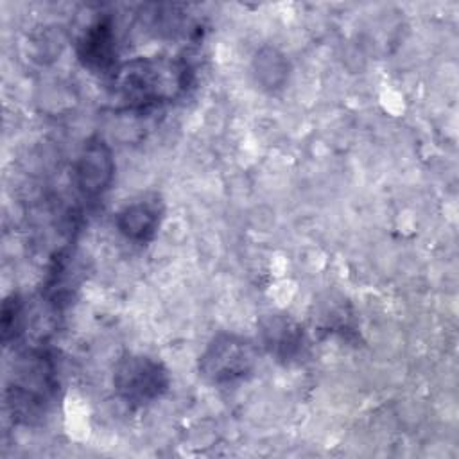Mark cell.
<instances>
[{
	"mask_svg": "<svg viewBox=\"0 0 459 459\" xmlns=\"http://www.w3.org/2000/svg\"><path fill=\"white\" fill-rule=\"evenodd\" d=\"M188 79V65L176 57H134L111 74L115 95L129 108H149L178 97Z\"/></svg>",
	"mask_w": 459,
	"mask_h": 459,
	"instance_id": "obj_1",
	"label": "cell"
},
{
	"mask_svg": "<svg viewBox=\"0 0 459 459\" xmlns=\"http://www.w3.org/2000/svg\"><path fill=\"white\" fill-rule=\"evenodd\" d=\"M161 217L163 203L158 199V195H147L127 203L117 213V228L127 240L147 242L156 235Z\"/></svg>",
	"mask_w": 459,
	"mask_h": 459,
	"instance_id": "obj_7",
	"label": "cell"
},
{
	"mask_svg": "<svg viewBox=\"0 0 459 459\" xmlns=\"http://www.w3.org/2000/svg\"><path fill=\"white\" fill-rule=\"evenodd\" d=\"M170 385L167 368L154 357L127 353L115 364L113 387L129 405H147L160 400Z\"/></svg>",
	"mask_w": 459,
	"mask_h": 459,
	"instance_id": "obj_2",
	"label": "cell"
},
{
	"mask_svg": "<svg viewBox=\"0 0 459 459\" xmlns=\"http://www.w3.org/2000/svg\"><path fill=\"white\" fill-rule=\"evenodd\" d=\"M22 323V301L18 296H11L5 299L2 307V339L7 341L9 335H16Z\"/></svg>",
	"mask_w": 459,
	"mask_h": 459,
	"instance_id": "obj_9",
	"label": "cell"
},
{
	"mask_svg": "<svg viewBox=\"0 0 459 459\" xmlns=\"http://www.w3.org/2000/svg\"><path fill=\"white\" fill-rule=\"evenodd\" d=\"M256 364V350L251 341L235 333H217L199 357V375L215 385L246 378Z\"/></svg>",
	"mask_w": 459,
	"mask_h": 459,
	"instance_id": "obj_3",
	"label": "cell"
},
{
	"mask_svg": "<svg viewBox=\"0 0 459 459\" xmlns=\"http://www.w3.org/2000/svg\"><path fill=\"white\" fill-rule=\"evenodd\" d=\"M260 341L267 353L278 362L289 364L303 355L307 339L303 326L287 314H267L258 323Z\"/></svg>",
	"mask_w": 459,
	"mask_h": 459,
	"instance_id": "obj_5",
	"label": "cell"
},
{
	"mask_svg": "<svg viewBox=\"0 0 459 459\" xmlns=\"http://www.w3.org/2000/svg\"><path fill=\"white\" fill-rule=\"evenodd\" d=\"M253 74L262 88L269 91L278 90L287 81L289 61L278 48L264 47L253 59Z\"/></svg>",
	"mask_w": 459,
	"mask_h": 459,
	"instance_id": "obj_8",
	"label": "cell"
},
{
	"mask_svg": "<svg viewBox=\"0 0 459 459\" xmlns=\"http://www.w3.org/2000/svg\"><path fill=\"white\" fill-rule=\"evenodd\" d=\"M115 176V160L108 143L91 138L84 143L74 163L75 186L86 197H97L111 185Z\"/></svg>",
	"mask_w": 459,
	"mask_h": 459,
	"instance_id": "obj_4",
	"label": "cell"
},
{
	"mask_svg": "<svg viewBox=\"0 0 459 459\" xmlns=\"http://www.w3.org/2000/svg\"><path fill=\"white\" fill-rule=\"evenodd\" d=\"M79 61L91 72H113L117 57V34L109 16L91 22L77 39Z\"/></svg>",
	"mask_w": 459,
	"mask_h": 459,
	"instance_id": "obj_6",
	"label": "cell"
}]
</instances>
